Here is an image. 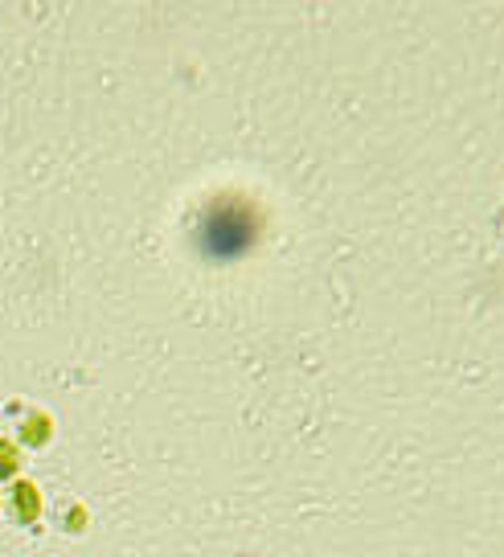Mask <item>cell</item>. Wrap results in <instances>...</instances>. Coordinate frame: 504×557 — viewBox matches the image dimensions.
Segmentation results:
<instances>
[{
	"label": "cell",
	"mask_w": 504,
	"mask_h": 557,
	"mask_svg": "<svg viewBox=\"0 0 504 557\" xmlns=\"http://www.w3.org/2000/svg\"><path fill=\"white\" fill-rule=\"evenodd\" d=\"M250 238H255V226H250V218L243 209H213L206 218V230H201V243L218 259H230V255L246 250Z\"/></svg>",
	"instance_id": "cell-1"
}]
</instances>
